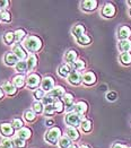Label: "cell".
Wrapping results in <instances>:
<instances>
[{
  "label": "cell",
  "instance_id": "obj_23",
  "mask_svg": "<svg viewBox=\"0 0 131 148\" xmlns=\"http://www.w3.org/2000/svg\"><path fill=\"white\" fill-rule=\"evenodd\" d=\"M87 109H88L87 104L85 102H83V101H80V102H78V103L75 104L73 112L77 113V114H79V115H84L86 113V111H87Z\"/></svg>",
  "mask_w": 131,
  "mask_h": 148
},
{
  "label": "cell",
  "instance_id": "obj_34",
  "mask_svg": "<svg viewBox=\"0 0 131 148\" xmlns=\"http://www.w3.org/2000/svg\"><path fill=\"white\" fill-rule=\"evenodd\" d=\"M76 40H77L78 44H80V45H88V44L92 42V38L88 36V35H86V34H84V35H82L80 37L76 38Z\"/></svg>",
  "mask_w": 131,
  "mask_h": 148
},
{
  "label": "cell",
  "instance_id": "obj_19",
  "mask_svg": "<svg viewBox=\"0 0 131 148\" xmlns=\"http://www.w3.org/2000/svg\"><path fill=\"white\" fill-rule=\"evenodd\" d=\"M71 71L72 70H71L70 64H67V63L61 64L59 67V69H58V74H59V76L62 77V78H68V76L70 75Z\"/></svg>",
  "mask_w": 131,
  "mask_h": 148
},
{
  "label": "cell",
  "instance_id": "obj_37",
  "mask_svg": "<svg viewBox=\"0 0 131 148\" xmlns=\"http://www.w3.org/2000/svg\"><path fill=\"white\" fill-rule=\"evenodd\" d=\"M0 17H1V21L5 22V23H10L12 22V15L7 10H2L0 14Z\"/></svg>",
  "mask_w": 131,
  "mask_h": 148
},
{
  "label": "cell",
  "instance_id": "obj_9",
  "mask_svg": "<svg viewBox=\"0 0 131 148\" xmlns=\"http://www.w3.org/2000/svg\"><path fill=\"white\" fill-rule=\"evenodd\" d=\"M115 12H117L115 7L112 3H105L103 6V8H102V15L105 18H113L114 15H115Z\"/></svg>",
  "mask_w": 131,
  "mask_h": 148
},
{
  "label": "cell",
  "instance_id": "obj_31",
  "mask_svg": "<svg viewBox=\"0 0 131 148\" xmlns=\"http://www.w3.org/2000/svg\"><path fill=\"white\" fill-rule=\"evenodd\" d=\"M80 128H82V130H83L84 132H86V134L91 132V131H92V129H93L92 121H89V120L85 119L83 122H82V124H80Z\"/></svg>",
  "mask_w": 131,
  "mask_h": 148
},
{
  "label": "cell",
  "instance_id": "obj_2",
  "mask_svg": "<svg viewBox=\"0 0 131 148\" xmlns=\"http://www.w3.org/2000/svg\"><path fill=\"white\" fill-rule=\"evenodd\" d=\"M61 137H62V135H61V129L58 128V127H52V128H50L48 131H47V134L44 136V139H45V141L49 143V144L56 145V144L59 143Z\"/></svg>",
  "mask_w": 131,
  "mask_h": 148
},
{
  "label": "cell",
  "instance_id": "obj_50",
  "mask_svg": "<svg viewBox=\"0 0 131 148\" xmlns=\"http://www.w3.org/2000/svg\"><path fill=\"white\" fill-rule=\"evenodd\" d=\"M69 148H78V147H77L76 145H71V146H70V147H69Z\"/></svg>",
  "mask_w": 131,
  "mask_h": 148
},
{
  "label": "cell",
  "instance_id": "obj_25",
  "mask_svg": "<svg viewBox=\"0 0 131 148\" xmlns=\"http://www.w3.org/2000/svg\"><path fill=\"white\" fill-rule=\"evenodd\" d=\"M71 33L76 38L80 37L82 35L85 34V26L82 24H78V25H76V26H73V28L71 29Z\"/></svg>",
  "mask_w": 131,
  "mask_h": 148
},
{
  "label": "cell",
  "instance_id": "obj_11",
  "mask_svg": "<svg viewBox=\"0 0 131 148\" xmlns=\"http://www.w3.org/2000/svg\"><path fill=\"white\" fill-rule=\"evenodd\" d=\"M96 83V75L93 71H87L83 75V84L86 86H93Z\"/></svg>",
  "mask_w": 131,
  "mask_h": 148
},
{
  "label": "cell",
  "instance_id": "obj_30",
  "mask_svg": "<svg viewBox=\"0 0 131 148\" xmlns=\"http://www.w3.org/2000/svg\"><path fill=\"white\" fill-rule=\"evenodd\" d=\"M15 69H16V71L19 75L25 74V73L28 70V69H27V63H26V61H19L15 66Z\"/></svg>",
  "mask_w": 131,
  "mask_h": 148
},
{
  "label": "cell",
  "instance_id": "obj_36",
  "mask_svg": "<svg viewBox=\"0 0 131 148\" xmlns=\"http://www.w3.org/2000/svg\"><path fill=\"white\" fill-rule=\"evenodd\" d=\"M33 96H34V99H36V101H42L43 99V97L45 96V92L43 90V89H35L34 92H33Z\"/></svg>",
  "mask_w": 131,
  "mask_h": 148
},
{
  "label": "cell",
  "instance_id": "obj_55",
  "mask_svg": "<svg viewBox=\"0 0 131 148\" xmlns=\"http://www.w3.org/2000/svg\"><path fill=\"white\" fill-rule=\"evenodd\" d=\"M0 21H1V17H0Z\"/></svg>",
  "mask_w": 131,
  "mask_h": 148
},
{
  "label": "cell",
  "instance_id": "obj_54",
  "mask_svg": "<svg viewBox=\"0 0 131 148\" xmlns=\"http://www.w3.org/2000/svg\"><path fill=\"white\" fill-rule=\"evenodd\" d=\"M127 148H131V146H130V147H127Z\"/></svg>",
  "mask_w": 131,
  "mask_h": 148
},
{
  "label": "cell",
  "instance_id": "obj_12",
  "mask_svg": "<svg viewBox=\"0 0 131 148\" xmlns=\"http://www.w3.org/2000/svg\"><path fill=\"white\" fill-rule=\"evenodd\" d=\"M97 5H98V2L96 0H85L82 2V9L87 12H94L97 8Z\"/></svg>",
  "mask_w": 131,
  "mask_h": 148
},
{
  "label": "cell",
  "instance_id": "obj_35",
  "mask_svg": "<svg viewBox=\"0 0 131 148\" xmlns=\"http://www.w3.org/2000/svg\"><path fill=\"white\" fill-rule=\"evenodd\" d=\"M33 111L35 112V113H37V114L44 112V105L42 104V102L36 101V102L33 103Z\"/></svg>",
  "mask_w": 131,
  "mask_h": 148
},
{
  "label": "cell",
  "instance_id": "obj_29",
  "mask_svg": "<svg viewBox=\"0 0 131 148\" xmlns=\"http://www.w3.org/2000/svg\"><path fill=\"white\" fill-rule=\"evenodd\" d=\"M25 38H26V32H25L23 28H18V29L15 31V40H16V43H21Z\"/></svg>",
  "mask_w": 131,
  "mask_h": 148
},
{
  "label": "cell",
  "instance_id": "obj_41",
  "mask_svg": "<svg viewBox=\"0 0 131 148\" xmlns=\"http://www.w3.org/2000/svg\"><path fill=\"white\" fill-rule=\"evenodd\" d=\"M56 113V108H54V104H51V105H47L44 106V114L48 115V116H51Z\"/></svg>",
  "mask_w": 131,
  "mask_h": 148
},
{
  "label": "cell",
  "instance_id": "obj_52",
  "mask_svg": "<svg viewBox=\"0 0 131 148\" xmlns=\"http://www.w3.org/2000/svg\"><path fill=\"white\" fill-rule=\"evenodd\" d=\"M0 148H7V147H5L3 145H0Z\"/></svg>",
  "mask_w": 131,
  "mask_h": 148
},
{
  "label": "cell",
  "instance_id": "obj_22",
  "mask_svg": "<svg viewBox=\"0 0 131 148\" xmlns=\"http://www.w3.org/2000/svg\"><path fill=\"white\" fill-rule=\"evenodd\" d=\"M118 48L122 53H129L131 51V41L130 40H123L120 41Z\"/></svg>",
  "mask_w": 131,
  "mask_h": 148
},
{
  "label": "cell",
  "instance_id": "obj_53",
  "mask_svg": "<svg viewBox=\"0 0 131 148\" xmlns=\"http://www.w3.org/2000/svg\"><path fill=\"white\" fill-rule=\"evenodd\" d=\"M130 12V16H131V8H130V12Z\"/></svg>",
  "mask_w": 131,
  "mask_h": 148
},
{
  "label": "cell",
  "instance_id": "obj_1",
  "mask_svg": "<svg viewBox=\"0 0 131 148\" xmlns=\"http://www.w3.org/2000/svg\"><path fill=\"white\" fill-rule=\"evenodd\" d=\"M23 47L28 52H38L42 49V40L36 35H28L23 42Z\"/></svg>",
  "mask_w": 131,
  "mask_h": 148
},
{
  "label": "cell",
  "instance_id": "obj_48",
  "mask_svg": "<svg viewBox=\"0 0 131 148\" xmlns=\"http://www.w3.org/2000/svg\"><path fill=\"white\" fill-rule=\"evenodd\" d=\"M3 96H5V92H3V90H2V88L0 87V99H3Z\"/></svg>",
  "mask_w": 131,
  "mask_h": 148
},
{
  "label": "cell",
  "instance_id": "obj_45",
  "mask_svg": "<svg viewBox=\"0 0 131 148\" xmlns=\"http://www.w3.org/2000/svg\"><path fill=\"white\" fill-rule=\"evenodd\" d=\"M8 5H9V2H8L7 0H2V1H0V12H1V9H5Z\"/></svg>",
  "mask_w": 131,
  "mask_h": 148
},
{
  "label": "cell",
  "instance_id": "obj_32",
  "mask_svg": "<svg viewBox=\"0 0 131 148\" xmlns=\"http://www.w3.org/2000/svg\"><path fill=\"white\" fill-rule=\"evenodd\" d=\"M24 119L27 122H33L36 119V113L33 110H27L24 113Z\"/></svg>",
  "mask_w": 131,
  "mask_h": 148
},
{
  "label": "cell",
  "instance_id": "obj_46",
  "mask_svg": "<svg viewBox=\"0 0 131 148\" xmlns=\"http://www.w3.org/2000/svg\"><path fill=\"white\" fill-rule=\"evenodd\" d=\"M45 124H47L48 127H52V125L54 124V121H53L52 119H48V120L45 121Z\"/></svg>",
  "mask_w": 131,
  "mask_h": 148
},
{
  "label": "cell",
  "instance_id": "obj_17",
  "mask_svg": "<svg viewBox=\"0 0 131 148\" xmlns=\"http://www.w3.org/2000/svg\"><path fill=\"white\" fill-rule=\"evenodd\" d=\"M12 84H14V86L16 87L17 89L18 88H23L25 86V84H26V78H25L24 75H16L15 77H14V79H12Z\"/></svg>",
  "mask_w": 131,
  "mask_h": 148
},
{
  "label": "cell",
  "instance_id": "obj_14",
  "mask_svg": "<svg viewBox=\"0 0 131 148\" xmlns=\"http://www.w3.org/2000/svg\"><path fill=\"white\" fill-rule=\"evenodd\" d=\"M131 36V29L128 26H121L118 31V37L120 41L123 40H129V37Z\"/></svg>",
  "mask_w": 131,
  "mask_h": 148
},
{
  "label": "cell",
  "instance_id": "obj_18",
  "mask_svg": "<svg viewBox=\"0 0 131 148\" xmlns=\"http://www.w3.org/2000/svg\"><path fill=\"white\" fill-rule=\"evenodd\" d=\"M17 137L23 139V140H28L31 137H32V131L29 128H26V127H23L22 129L17 130Z\"/></svg>",
  "mask_w": 131,
  "mask_h": 148
},
{
  "label": "cell",
  "instance_id": "obj_7",
  "mask_svg": "<svg viewBox=\"0 0 131 148\" xmlns=\"http://www.w3.org/2000/svg\"><path fill=\"white\" fill-rule=\"evenodd\" d=\"M68 83L73 85V86H78L80 83H83V76L79 71L72 70L70 75L68 76Z\"/></svg>",
  "mask_w": 131,
  "mask_h": 148
},
{
  "label": "cell",
  "instance_id": "obj_20",
  "mask_svg": "<svg viewBox=\"0 0 131 148\" xmlns=\"http://www.w3.org/2000/svg\"><path fill=\"white\" fill-rule=\"evenodd\" d=\"M76 60H78V54L75 50H69L64 54V61L67 62V64H72Z\"/></svg>",
  "mask_w": 131,
  "mask_h": 148
},
{
  "label": "cell",
  "instance_id": "obj_40",
  "mask_svg": "<svg viewBox=\"0 0 131 148\" xmlns=\"http://www.w3.org/2000/svg\"><path fill=\"white\" fill-rule=\"evenodd\" d=\"M42 102V104L44 105V106H47V105H51V104H54L56 103V99H53L51 95H45L44 97H43V99L41 101Z\"/></svg>",
  "mask_w": 131,
  "mask_h": 148
},
{
  "label": "cell",
  "instance_id": "obj_3",
  "mask_svg": "<svg viewBox=\"0 0 131 148\" xmlns=\"http://www.w3.org/2000/svg\"><path fill=\"white\" fill-rule=\"evenodd\" d=\"M84 120H85V118H84L83 115H79V114H77L75 112L68 113L66 115V118H64L66 123L68 124L69 127H73V128L80 127V124H82V122H83Z\"/></svg>",
  "mask_w": 131,
  "mask_h": 148
},
{
  "label": "cell",
  "instance_id": "obj_8",
  "mask_svg": "<svg viewBox=\"0 0 131 148\" xmlns=\"http://www.w3.org/2000/svg\"><path fill=\"white\" fill-rule=\"evenodd\" d=\"M62 102H63V104L66 105V110H67L68 113L73 112L75 104H73V95H72V94H70V93H66L64 96L62 97Z\"/></svg>",
  "mask_w": 131,
  "mask_h": 148
},
{
  "label": "cell",
  "instance_id": "obj_49",
  "mask_svg": "<svg viewBox=\"0 0 131 148\" xmlns=\"http://www.w3.org/2000/svg\"><path fill=\"white\" fill-rule=\"evenodd\" d=\"M79 148H89L88 146H86V145H83V146H80Z\"/></svg>",
  "mask_w": 131,
  "mask_h": 148
},
{
  "label": "cell",
  "instance_id": "obj_38",
  "mask_svg": "<svg viewBox=\"0 0 131 148\" xmlns=\"http://www.w3.org/2000/svg\"><path fill=\"white\" fill-rule=\"evenodd\" d=\"M12 125L14 129L19 130V129H22V128L24 127V123H23V121H22L19 118H15V119L12 121Z\"/></svg>",
  "mask_w": 131,
  "mask_h": 148
},
{
  "label": "cell",
  "instance_id": "obj_24",
  "mask_svg": "<svg viewBox=\"0 0 131 148\" xmlns=\"http://www.w3.org/2000/svg\"><path fill=\"white\" fill-rule=\"evenodd\" d=\"M66 136H68L71 140H78L79 139V131L77 130V128L68 127L66 130Z\"/></svg>",
  "mask_w": 131,
  "mask_h": 148
},
{
  "label": "cell",
  "instance_id": "obj_6",
  "mask_svg": "<svg viewBox=\"0 0 131 148\" xmlns=\"http://www.w3.org/2000/svg\"><path fill=\"white\" fill-rule=\"evenodd\" d=\"M54 79L51 77V76H47L42 79V83H41V89H43L44 92L50 93L53 88H54Z\"/></svg>",
  "mask_w": 131,
  "mask_h": 148
},
{
  "label": "cell",
  "instance_id": "obj_15",
  "mask_svg": "<svg viewBox=\"0 0 131 148\" xmlns=\"http://www.w3.org/2000/svg\"><path fill=\"white\" fill-rule=\"evenodd\" d=\"M64 94H66V92H64V88L62 86H56L49 93V95H51L53 99H57V101L59 99H62L64 96Z\"/></svg>",
  "mask_w": 131,
  "mask_h": 148
},
{
  "label": "cell",
  "instance_id": "obj_39",
  "mask_svg": "<svg viewBox=\"0 0 131 148\" xmlns=\"http://www.w3.org/2000/svg\"><path fill=\"white\" fill-rule=\"evenodd\" d=\"M12 141H14V145H15V147L16 148H25L26 147V143H25V140L21 139V138H18V137H15V138L12 139Z\"/></svg>",
  "mask_w": 131,
  "mask_h": 148
},
{
  "label": "cell",
  "instance_id": "obj_26",
  "mask_svg": "<svg viewBox=\"0 0 131 148\" xmlns=\"http://www.w3.org/2000/svg\"><path fill=\"white\" fill-rule=\"evenodd\" d=\"M60 148H69L71 146V139L69 138L68 136H62L60 138L59 143H58Z\"/></svg>",
  "mask_w": 131,
  "mask_h": 148
},
{
  "label": "cell",
  "instance_id": "obj_43",
  "mask_svg": "<svg viewBox=\"0 0 131 148\" xmlns=\"http://www.w3.org/2000/svg\"><path fill=\"white\" fill-rule=\"evenodd\" d=\"M1 145H3L5 147L7 148H14L15 145H14V141H12L10 138H3L1 140Z\"/></svg>",
  "mask_w": 131,
  "mask_h": 148
},
{
  "label": "cell",
  "instance_id": "obj_5",
  "mask_svg": "<svg viewBox=\"0 0 131 148\" xmlns=\"http://www.w3.org/2000/svg\"><path fill=\"white\" fill-rule=\"evenodd\" d=\"M12 52L18 58L19 61H25V60H27V58H28V56H27V53H26V50H25L24 47H22L19 43H16V44L12 45Z\"/></svg>",
  "mask_w": 131,
  "mask_h": 148
},
{
  "label": "cell",
  "instance_id": "obj_51",
  "mask_svg": "<svg viewBox=\"0 0 131 148\" xmlns=\"http://www.w3.org/2000/svg\"><path fill=\"white\" fill-rule=\"evenodd\" d=\"M127 3H128V5H129V6H130V7H131V1H128Z\"/></svg>",
  "mask_w": 131,
  "mask_h": 148
},
{
  "label": "cell",
  "instance_id": "obj_27",
  "mask_svg": "<svg viewBox=\"0 0 131 148\" xmlns=\"http://www.w3.org/2000/svg\"><path fill=\"white\" fill-rule=\"evenodd\" d=\"M3 42L7 45H14V42H16V40H15V32H7L3 35Z\"/></svg>",
  "mask_w": 131,
  "mask_h": 148
},
{
  "label": "cell",
  "instance_id": "obj_44",
  "mask_svg": "<svg viewBox=\"0 0 131 148\" xmlns=\"http://www.w3.org/2000/svg\"><path fill=\"white\" fill-rule=\"evenodd\" d=\"M106 99H108V101H111V102L115 101V99H117V93H115V92H110V93H107Z\"/></svg>",
  "mask_w": 131,
  "mask_h": 148
},
{
  "label": "cell",
  "instance_id": "obj_4",
  "mask_svg": "<svg viewBox=\"0 0 131 148\" xmlns=\"http://www.w3.org/2000/svg\"><path fill=\"white\" fill-rule=\"evenodd\" d=\"M42 83V78L38 74H35V73H32L27 76L26 78V85L29 89H34L35 90L36 88H38V86L41 85Z\"/></svg>",
  "mask_w": 131,
  "mask_h": 148
},
{
  "label": "cell",
  "instance_id": "obj_28",
  "mask_svg": "<svg viewBox=\"0 0 131 148\" xmlns=\"http://www.w3.org/2000/svg\"><path fill=\"white\" fill-rule=\"evenodd\" d=\"M70 67H71L72 70H75V71H80V70H84V69H85L86 63H85L84 60L78 59V60H76V61L73 62L72 64H70Z\"/></svg>",
  "mask_w": 131,
  "mask_h": 148
},
{
  "label": "cell",
  "instance_id": "obj_47",
  "mask_svg": "<svg viewBox=\"0 0 131 148\" xmlns=\"http://www.w3.org/2000/svg\"><path fill=\"white\" fill-rule=\"evenodd\" d=\"M112 148H126L122 144H119V143H115L113 146H112Z\"/></svg>",
  "mask_w": 131,
  "mask_h": 148
},
{
  "label": "cell",
  "instance_id": "obj_16",
  "mask_svg": "<svg viewBox=\"0 0 131 148\" xmlns=\"http://www.w3.org/2000/svg\"><path fill=\"white\" fill-rule=\"evenodd\" d=\"M3 61L7 66H16L19 62V60L12 52H7L3 57Z\"/></svg>",
  "mask_w": 131,
  "mask_h": 148
},
{
  "label": "cell",
  "instance_id": "obj_33",
  "mask_svg": "<svg viewBox=\"0 0 131 148\" xmlns=\"http://www.w3.org/2000/svg\"><path fill=\"white\" fill-rule=\"evenodd\" d=\"M120 61L124 66L131 64V53H121L120 54Z\"/></svg>",
  "mask_w": 131,
  "mask_h": 148
},
{
  "label": "cell",
  "instance_id": "obj_21",
  "mask_svg": "<svg viewBox=\"0 0 131 148\" xmlns=\"http://www.w3.org/2000/svg\"><path fill=\"white\" fill-rule=\"evenodd\" d=\"M26 63H27V69H28V71H32V70L35 69L36 66H37V58H36V56L34 53H31V54L28 56V58H27V60H26Z\"/></svg>",
  "mask_w": 131,
  "mask_h": 148
},
{
  "label": "cell",
  "instance_id": "obj_13",
  "mask_svg": "<svg viewBox=\"0 0 131 148\" xmlns=\"http://www.w3.org/2000/svg\"><path fill=\"white\" fill-rule=\"evenodd\" d=\"M2 90L5 92V94H7L8 96H14L17 93V88L14 86V84L10 82H5L2 84Z\"/></svg>",
  "mask_w": 131,
  "mask_h": 148
},
{
  "label": "cell",
  "instance_id": "obj_42",
  "mask_svg": "<svg viewBox=\"0 0 131 148\" xmlns=\"http://www.w3.org/2000/svg\"><path fill=\"white\" fill-rule=\"evenodd\" d=\"M54 108H56V112L57 113H62V112L64 111V104H63V102L62 101H56V103H54Z\"/></svg>",
  "mask_w": 131,
  "mask_h": 148
},
{
  "label": "cell",
  "instance_id": "obj_10",
  "mask_svg": "<svg viewBox=\"0 0 131 148\" xmlns=\"http://www.w3.org/2000/svg\"><path fill=\"white\" fill-rule=\"evenodd\" d=\"M0 132L5 138H10L15 132V129L10 123H1L0 124Z\"/></svg>",
  "mask_w": 131,
  "mask_h": 148
}]
</instances>
